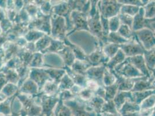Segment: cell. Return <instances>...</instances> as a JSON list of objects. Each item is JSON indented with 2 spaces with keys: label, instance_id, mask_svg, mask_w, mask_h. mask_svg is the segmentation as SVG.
I'll return each instance as SVG.
<instances>
[{
  "label": "cell",
  "instance_id": "obj_1",
  "mask_svg": "<svg viewBox=\"0 0 155 116\" xmlns=\"http://www.w3.org/2000/svg\"><path fill=\"white\" fill-rule=\"evenodd\" d=\"M88 27L89 32L98 41L100 46L103 47V45L107 43V38L104 37L103 33L101 23V15L98 9L93 16L88 18Z\"/></svg>",
  "mask_w": 155,
  "mask_h": 116
},
{
  "label": "cell",
  "instance_id": "obj_2",
  "mask_svg": "<svg viewBox=\"0 0 155 116\" xmlns=\"http://www.w3.org/2000/svg\"><path fill=\"white\" fill-rule=\"evenodd\" d=\"M122 4L118 1H98V7L101 16L106 19H110L120 13Z\"/></svg>",
  "mask_w": 155,
  "mask_h": 116
},
{
  "label": "cell",
  "instance_id": "obj_3",
  "mask_svg": "<svg viewBox=\"0 0 155 116\" xmlns=\"http://www.w3.org/2000/svg\"><path fill=\"white\" fill-rule=\"evenodd\" d=\"M68 107L71 109L72 116H97V114L89 107L86 102L78 97L77 100L69 101Z\"/></svg>",
  "mask_w": 155,
  "mask_h": 116
},
{
  "label": "cell",
  "instance_id": "obj_4",
  "mask_svg": "<svg viewBox=\"0 0 155 116\" xmlns=\"http://www.w3.org/2000/svg\"><path fill=\"white\" fill-rule=\"evenodd\" d=\"M112 71L122 77L128 78L144 77L142 73L128 62L126 59L122 63L116 66Z\"/></svg>",
  "mask_w": 155,
  "mask_h": 116
},
{
  "label": "cell",
  "instance_id": "obj_5",
  "mask_svg": "<svg viewBox=\"0 0 155 116\" xmlns=\"http://www.w3.org/2000/svg\"><path fill=\"white\" fill-rule=\"evenodd\" d=\"M134 35L145 50H149L155 46V35L148 28L134 32Z\"/></svg>",
  "mask_w": 155,
  "mask_h": 116
},
{
  "label": "cell",
  "instance_id": "obj_6",
  "mask_svg": "<svg viewBox=\"0 0 155 116\" xmlns=\"http://www.w3.org/2000/svg\"><path fill=\"white\" fill-rule=\"evenodd\" d=\"M120 48L125 54L126 58L143 55L145 52L142 45L139 43L135 35L127 43L120 45Z\"/></svg>",
  "mask_w": 155,
  "mask_h": 116
},
{
  "label": "cell",
  "instance_id": "obj_7",
  "mask_svg": "<svg viewBox=\"0 0 155 116\" xmlns=\"http://www.w3.org/2000/svg\"><path fill=\"white\" fill-rule=\"evenodd\" d=\"M72 26H74L75 31L84 30L89 32L88 27V15L86 13L74 10L71 15Z\"/></svg>",
  "mask_w": 155,
  "mask_h": 116
},
{
  "label": "cell",
  "instance_id": "obj_8",
  "mask_svg": "<svg viewBox=\"0 0 155 116\" xmlns=\"http://www.w3.org/2000/svg\"><path fill=\"white\" fill-rule=\"evenodd\" d=\"M87 60L92 66H106L110 59L104 54L102 46L99 45L94 51L87 55Z\"/></svg>",
  "mask_w": 155,
  "mask_h": 116
},
{
  "label": "cell",
  "instance_id": "obj_9",
  "mask_svg": "<svg viewBox=\"0 0 155 116\" xmlns=\"http://www.w3.org/2000/svg\"><path fill=\"white\" fill-rule=\"evenodd\" d=\"M106 66L105 65L91 66L86 73V77L89 80L97 83L100 87H104V74Z\"/></svg>",
  "mask_w": 155,
  "mask_h": 116
},
{
  "label": "cell",
  "instance_id": "obj_10",
  "mask_svg": "<svg viewBox=\"0 0 155 116\" xmlns=\"http://www.w3.org/2000/svg\"><path fill=\"white\" fill-rule=\"evenodd\" d=\"M126 59L130 63L133 65L137 69L140 71L144 76L150 77L152 76V72L149 71L147 68L143 55H138L136 56L126 58Z\"/></svg>",
  "mask_w": 155,
  "mask_h": 116
},
{
  "label": "cell",
  "instance_id": "obj_11",
  "mask_svg": "<svg viewBox=\"0 0 155 116\" xmlns=\"http://www.w3.org/2000/svg\"><path fill=\"white\" fill-rule=\"evenodd\" d=\"M112 71L114 73V74L116 76V83L118 84L119 91H131L136 82L141 79L142 77H142L134 78L123 77L117 74L114 71Z\"/></svg>",
  "mask_w": 155,
  "mask_h": 116
},
{
  "label": "cell",
  "instance_id": "obj_12",
  "mask_svg": "<svg viewBox=\"0 0 155 116\" xmlns=\"http://www.w3.org/2000/svg\"><path fill=\"white\" fill-rule=\"evenodd\" d=\"M152 19H147L144 16V10L143 7L140 9L139 12L134 17L133 23L132 26V30L133 32H136L141 30L144 28L149 27V24Z\"/></svg>",
  "mask_w": 155,
  "mask_h": 116
},
{
  "label": "cell",
  "instance_id": "obj_13",
  "mask_svg": "<svg viewBox=\"0 0 155 116\" xmlns=\"http://www.w3.org/2000/svg\"><path fill=\"white\" fill-rule=\"evenodd\" d=\"M154 77H155L152 74L149 78L146 76L142 77L141 79L136 82L131 92H134L155 90V88L152 85V83L154 79Z\"/></svg>",
  "mask_w": 155,
  "mask_h": 116
},
{
  "label": "cell",
  "instance_id": "obj_14",
  "mask_svg": "<svg viewBox=\"0 0 155 116\" xmlns=\"http://www.w3.org/2000/svg\"><path fill=\"white\" fill-rule=\"evenodd\" d=\"M128 99L133 101L132 92L131 91H119V90L117 92L116 96L113 101L118 111L121 109L124 103H125L126 101Z\"/></svg>",
  "mask_w": 155,
  "mask_h": 116
},
{
  "label": "cell",
  "instance_id": "obj_15",
  "mask_svg": "<svg viewBox=\"0 0 155 116\" xmlns=\"http://www.w3.org/2000/svg\"><path fill=\"white\" fill-rule=\"evenodd\" d=\"M126 59V56L125 54L122 51V50L120 49L114 57L110 59V60L105 66L110 71H112L114 70L116 66L122 63Z\"/></svg>",
  "mask_w": 155,
  "mask_h": 116
},
{
  "label": "cell",
  "instance_id": "obj_16",
  "mask_svg": "<svg viewBox=\"0 0 155 116\" xmlns=\"http://www.w3.org/2000/svg\"><path fill=\"white\" fill-rule=\"evenodd\" d=\"M91 66H92L88 61L79 60L76 59L73 65H72L71 68L74 72L80 75L86 76V71Z\"/></svg>",
  "mask_w": 155,
  "mask_h": 116
},
{
  "label": "cell",
  "instance_id": "obj_17",
  "mask_svg": "<svg viewBox=\"0 0 155 116\" xmlns=\"http://www.w3.org/2000/svg\"><path fill=\"white\" fill-rule=\"evenodd\" d=\"M105 102V100L103 98L94 95L90 101L86 102V103L97 115H99L101 114V110Z\"/></svg>",
  "mask_w": 155,
  "mask_h": 116
},
{
  "label": "cell",
  "instance_id": "obj_18",
  "mask_svg": "<svg viewBox=\"0 0 155 116\" xmlns=\"http://www.w3.org/2000/svg\"><path fill=\"white\" fill-rule=\"evenodd\" d=\"M143 56L147 68L152 72L155 67V46L149 50H145Z\"/></svg>",
  "mask_w": 155,
  "mask_h": 116
},
{
  "label": "cell",
  "instance_id": "obj_19",
  "mask_svg": "<svg viewBox=\"0 0 155 116\" xmlns=\"http://www.w3.org/2000/svg\"><path fill=\"white\" fill-rule=\"evenodd\" d=\"M141 110L140 104L135 103L134 102L128 99L124 103L121 109L119 110V113L122 115L123 114L128 113H133L136 111H140Z\"/></svg>",
  "mask_w": 155,
  "mask_h": 116
},
{
  "label": "cell",
  "instance_id": "obj_20",
  "mask_svg": "<svg viewBox=\"0 0 155 116\" xmlns=\"http://www.w3.org/2000/svg\"><path fill=\"white\" fill-rule=\"evenodd\" d=\"M152 95H155V89L152 90L132 92L133 102L138 104H140V103H141L143 100H145L146 98Z\"/></svg>",
  "mask_w": 155,
  "mask_h": 116
},
{
  "label": "cell",
  "instance_id": "obj_21",
  "mask_svg": "<svg viewBox=\"0 0 155 116\" xmlns=\"http://www.w3.org/2000/svg\"><path fill=\"white\" fill-rule=\"evenodd\" d=\"M130 40L124 39L117 32H110L107 37V43H112L117 45H123Z\"/></svg>",
  "mask_w": 155,
  "mask_h": 116
},
{
  "label": "cell",
  "instance_id": "obj_22",
  "mask_svg": "<svg viewBox=\"0 0 155 116\" xmlns=\"http://www.w3.org/2000/svg\"><path fill=\"white\" fill-rule=\"evenodd\" d=\"M102 48L104 54L110 59L114 57L120 49V45L112 43L105 44L103 46Z\"/></svg>",
  "mask_w": 155,
  "mask_h": 116
},
{
  "label": "cell",
  "instance_id": "obj_23",
  "mask_svg": "<svg viewBox=\"0 0 155 116\" xmlns=\"http://www.w3.org/2000/svg\"><path fill=\"white\" fill-rule=\"evenodd\" d=\"M143 8L145 19H152L155 18V1H149Z\"/></svg>",
  "mask_w": 155,
  "mask_h": 116
},
{
  "label": "cell",
  "instance_id": "obj_24",
  "mask_svg": "<svg viewBox=\"0 0 155 116\" xmlns=\"http://www.w3.org/2000/svg\"><path fill=\"white\" fill-rule=\"evenodd\" d=\"M104 89L105 90V101L114 100L115 97L116 95L117 92L119 91V86L118 84L115 83L113 85L110 86L104 87Z\"/></svg>",
  "mask_w": 155,
  "mask_h": 116
},
{
  "label": "cell",
  "instance_id": "obj_25",
  "mask_svg": "<svg viewBox=\"0 0 155 116\" xmlns=\"http://www.w3.org/2000/svg\"><path fill=\"white\" fill-rule=\"evenodd\" d=\"M124 39L127 40H130L134 37V32L133 30L128 26L121 25L118 31L117 32Z\"/></svg>",
  "mask_w": 155,
  "mask_h": 116
},
{
  "label": "cell",
  "instance_id": "obj_26",
  "mask_svg": "<svg viewBox=\"0 0 155 116\" xmlns=\"http://www.w3.org/2000/svg\"><path fill=\"white\" fill-rule=\"evenodd\" d=\"M141 8V7L122 4V6L120 8V13L126 14V15H128L134 17L139 12Z\"/></svg>",
  "mask_w": 155,
  "mask_h": 116
},
{
  "label": "cell",
  "instance_id": "obj_27",
  "mask_svg": "<svg viewBox=\"0 0 155 116\" xmlns=\"http://www.w3.org/2000/svg\"><path fill=\"white\" fill-rule=\"evenodd\" d=\"M116 77L114 73L110 71L107 67L105 69L104 74L103 83L104 87L110 86L116 83Z\"/></svg>",
  "mask_w": 155,
  "mask_h": 116
},
{
  "label": "cell",
  "instance_id": "obj_28",
  "mask_svg": "<svg viewBox=\"0 0 155 116\" xmlns=\"http://www.w3.org/2000/svg\"><path fill=\"white\" fill-rule=\"evenodd\" d=\"M112 113V114L119 113L118 110L116 109V106L113 100L105 101L101 110V113Z\"/></svg>",
  "mask_w": 155,
  "mask_h": 116
},
{
  "label": "cell",
  "instance_id": "obj_29",
  "mask_svg": "<svg viewBox=\"0 0 155 116\" xmlns=\"http://www.w3.org/2000/svg\"><path fill=\"white\" fill-rule=\"evenodd\" d=\"M155 105V95L148 97L140 103L141 110L153 108Z\"/></svg>",
  "mask_w": 155,
  "mask_h": 116
},
{
  "label": "cell",
  "instance_id": "obj_30",
  "mask_svg": "<svg viewBox=\"0 0 155 116\" xmlns=\"http://www.w3.org/2000/svg\"><path fill=\"white\" fill-rule=\"evenodd\" d=\"M94 96V92L87 88H83L78 94V97L84 102L90 101Z\"/></svg>",
  "mask_w": 155,
  "mask_h": 116
},
{
  "label": "cell",
  "instance_id": "obj_31",
  "mask_svg": "<svg viewBox=\"0 0 155 116\" xmlns=\"http://www.w3.org/2000/svg\"><path fill=\"white\" fill-rule=\"evenodd\" d=\"M120 25L121 23L118 15L109 19L110 32H117Z\"/></svg>",
  "mask_w": 155,
  "mask_h": 116
},
{
  "label": "cell",
  "instance_id": "obj_32",
  "mask_svg": "<svg viewBox=\"0 0 155 116\" xmlns=\"http://www.w3.org/2000/svg\"><path fill=\"white\" fill-rule=\"evenodd\" d=\"M118 16L119 18L121 25H124L128 26L132 29L134 17L126 14H122V13H119L118 15Z\"/></svg>",
  "mask_w": 155,
  "mask_h": 116
},
{
  "label": "cell",
  "instance_id": "obj_33",
  "mask_svg": "<svg viewBox=\"0 0 155 116\" xmlns=\"http://www.w3.org/2000/svg\"><path fill=\"white\" fill-rule=\"evenodd\" d=\"M149 1H140V0H119L118 2L123 5H130L137 7H143Z\"/></svg>",
  "mask_w": 155,
  "mask_h": 116
},
{
  "label": "cell",
  "instance_id": "obj_34",
  "mask_svg": "<svg viewBox=\"0 0 155 116\" xmlns=\"http://www.w3.org/2000/svg\"><path fill=\"white\" fill-rule=\"evenodd\" d=\"M101 23L102 26L103 33L104 37H107L108 35L110 34V26H109V19H106L101 16Z\"/></svg>",
  "mask_w": 155,
  "mask_h": 116
},
{
  "label": "cell",
  "instance_id": "obj_35",
  "mask_svg": "<svg viewBox=\"0 0 155 116\" xmlns=\"http://www.w3.org/2000/svg\"><path fill=\"white\" fill-rule=\"evenodd\" d=\"M56 116H72L71 109L68 107L60 106L56 112Z\"/></svg>",
  "mask_w": 155,
  "mask_h": 116
},
{
  "label": "cell",
  "instance_id": "obj_36",
  "mask_svg": "<svg viewBox=\"0 0 155 116\" xmlns=\"http://www.w3.org/2000/svg\"><path fill=\"white\" fill-rule=\"evenodd\" d=\"M153 108L147 109L140 110L141 116H152L153 114Z\"/></svg>",
  "mask_w": 155,
  "mask_h": 116
},
{
  "label": "cell",
  "instance_id": "obj_37",
  "mask_svg": "<svg viewBox=\"0 0 155 116\" xmlns=\"http://www.w3.org/2000/svg\"><path fill=\"white\" fill-rule=\"evenodd\" d=\"M148 29H150L155 35V18L152 19L149 24Z\"/></svg>",
  "mask_w": 155,
  "mask_h": 116
},
{
  "label": "cell",
  "instance_id": "obj_38",
  "mask_svg": "<svg viewBox=\"0 0 155 116\" xmlns=\"http://www.w3.org/2000/svg\"><path fill=\"white\" fill-rule=\"evenodd\" d=\"M140 111H136V112H133V113H128L126 114H123L122 116H141L140 112Z\"/></svg>",
  "mask_w": 155,
  "mask_h": 116
},
{
  "label": "cell",
  "instance_id": "obj_39",
  "mask_svg": "<svg viewBox=\"0 0 155 116\" xmlns=\"http://www.w3.org/2000/svg\"><path fill=\"white\" fill-rule=\"evenodd\" d=\"M97 116H122L119 113H115V114H112V113H101L99 115H97Z\"/></svg>",
  "mask_w": 155,
  "mask_h": 116
},
{
  "label": "cell",
  "instance_id": "obj_40",
  "mask_svg": "<svg viewBox=\"0 0 155 116\" xmlns=\"http://www.w3.org/2000/svg\"><path fill=\"white\" fill-rule=\"evenodd\" d=\"M152 87L155 89V77H154V79H153L152 83Z\"/></svg>",
  "mask_w": 155,
  "mask_h": 116
},
{
  "label": "cell",
  "instance_id": "obj_41",
  "mask_svg": "<svg viewBox=\"0 0 155 116\" xmlns=\"http://www.w3.org/2000/svg\"><path fill=\"white\" fill-rule=\"evenodd\" d=\"M152 74L154 77H155V68L152 70Z\"/></svg>",
  "mask_w": 155,
  "mask_h": 116
}]
</instances>
